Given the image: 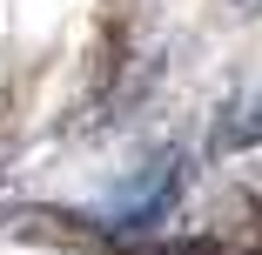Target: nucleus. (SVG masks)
<instances>
[{"label":"nucleus","mask_w":262,"mask_h":255,"mask_svg":"<svg viewBox=\"0 0 262 255\" xmlns=\"http://www.w3.org/2000/svg\"><path fill=\"white\" fill-rule=\"evenodd\" d=\"M182 188H188V168H182V155L168 148V155H155L148 168H135V175L115 188V201L94 215V228H101V235H128V242H148L155 228H162V222L182 208Z\"/></svg>","instance_id":"obj_1"},{"label":"nucleus","mask_w":262,"mask_h":255,"mask_svg":"<svg viewBox=\"0 0 262 255\" xmlns=\"http://www.w3.org/2000/svg\"><path fill=\"white\" fill-rule=\"evenodd\" d=\"M262 141V94H235L215 121V155H242Z\"/></svg>","instance_id":"obj_2"}]
</instances>
